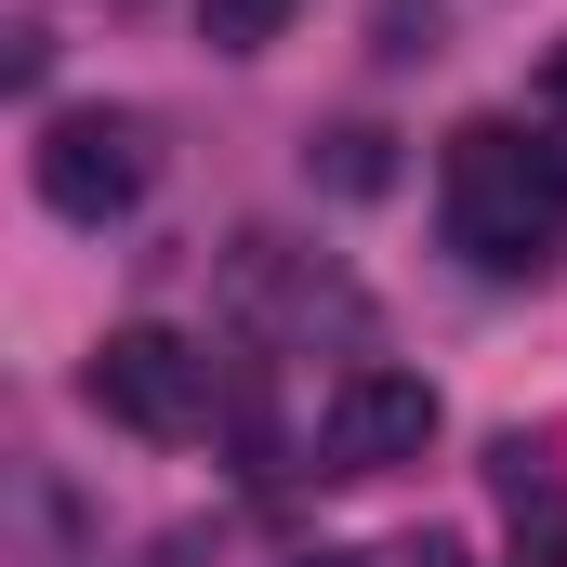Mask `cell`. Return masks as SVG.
<instances>
[{"label":"cell","mask_w":567,"mask_h":567,"mask_svg":"<svg viewBox=\"0 0 567 567\" xmlns=\"http://www.w3.org/2000/svg\"><path fill=\"white\" fill-rule=\"evenodd\" d=\"M435 198L488 278H542L567 251V145H528V120H462L435 158Z\"/></svg>","instance_id":"obj_1"},{"label":"cell","mask_w":567,"mask_h":567,"mask_svg":"<svg viewBox=\"0 0 567 567\" xmlns=\"http://www.w3.org/2000/svg\"><path fill=\"white\" fill-rule=\"evenodd\" d=\"M93 410L133 435H198L212 410H225V383H212V343H185V330H158V317H133V330H106L93 343Z\"/></svg>","instance_id":"obj_2"},{"label":"cell","mask_w":567,"mask_h":567,"mask_svg":"<svg viewBox=\"0 0 567 567\" xmlns=\"http://www.w3.org/2000/svg\"><path fill=\"white\" fill-rule=\"evenodd\" d=\"M423 449H435V383L423 370L357 357V370L317 396V475H396V462H423Z\"/></svg>","instance_id":"obj_3"},{"label":"cell","mask_w":567,"mask_h":567,"mask_svg":"<svg viewBox=\"0 0 567 567\" xmlns=\"http://www.w3.org/2000/svg\"><path fill=\"white\" fill-rule=\"evenodd\" d=\"M40 198H53L66 225H120L145 198V120H120V106L53 120V133H40Z\"/></svg>","instance_id":"obj_4"},{"label":"cell","mask_w":567,"mask_h":567,"mask_svg":"<svg viewBox=\"0 0 567 567\" xmlns=\"http://www.w3.org/2000/svg\"><path fill=\"white\" fill-rule=\"evenodd\" d=\"M225 290H238V317H251V330H290V343H303L317 317H330V330H357V317H370V303L330 278V265H290V238H238Z\"/></svg>","instance_id":"obj_5"},{"label":"cell","mask_w":567,"mask_h":567,"mask_svg":"<svg viewBox=\"0 0 567 567\" xmlns=\"http://www.w3.org/2000/svg\"><path fill=\"white\" fill-rule=\"evenodd\" d=\"M488 502L515 528V567H567V462L542 435H488Z\"/></svg>","instance_id":"obj_6"},{"label":"cell","mask_w":567,"mask_h":567,"mask_svg":"<svg viewBox=\"0 0 567 567\" xmlns=\"http://www.w3.org/2000/svg\"><path fill=\"white\" fill-rule=\"evenodd\" d=\"M303 158H317V172H330L343 198H370V185H396V158H383V133H370V120H343V133H317Z\"/></svg>","instance_id":"obj_7"},{"label":"cell","mask_w":567,"mask_h":567,"mask_svg":"<svg viewBox=\"0 0 567 567\" xmlns=\"http://www.w3.org/2000/svg\"><path fill=\"white\" fill-rule=\"evenodd\" d=\"M303 0H198V27H212V53H265Z\"/></svg>","instance_id":"obj_8"},{"label":"cell","mask_w":567,"mask_h":567,"mask_svg":"<svg viewBox=\"0 0 567 567\" xmlns=\"http://www.w3.org/2000/svg\"><path fill=\"white\" fill-rule=\"evenodd\" d=\"M542 120L567 133V40H555V66H542Z\"/></svg>","instance_id":"obj_9"},{"label":"cell","mask_w":567,"mask_h":567,"mask_svg":"<svg viewBox=\"0 0 567 567\" xmlns=\"http://www.w3.org/2000/svg\"><path fill=\"white\" fill-rule=\"evenodd\" d=\"M383 567H462V555H449V542H396Z\"/></svg>","instance_id":"obj_10"},{"label":"cell","mask_w":567,"mask_h":567,"mask_svg":"<svg viewBox=\"0 0 567 567\" xmlns=\"http://www.w3.org/2000/svg\"><path fill=\"white\" fill-rule=\"evenodd\" d=\"M303 567H383V555H303Z\"/></svg>","instance_id":"obj_11"}]
</instances>
